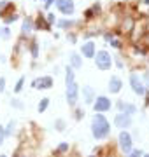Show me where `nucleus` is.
Returning a JSON list of instances; mask_svg holds the SVG:
<instances>
[{"label": "nucleus", "instance_id": "obj_1", "mask_svg": "<svg viewBox=\"0 0 149 157\" xmlns=\"http://www.w3.org/2000/svg\"><path fill=\"white\" fill-rule=\"evenodd\" d=\"M109 122L104 115H95L93 117V122H91V131H93V136L97 138V140H102V138H105L109 135Z\"/></svg>", "mask_w": 149, "mask_h": 157}, {"label": "nucleus", "instance_id": "obj_2", "mask_svg": "<svg viewBox=\"0 0 149 157\" xmlns=\"http://www.w3.org/2000/svg\"><path fill=\"white\" fill-rule=\"evenodd\" d=\"M95 63L100 70H109L111 65H112V59H111V54L105 52V51H100L97 52V58H95Z\"/></svg>", "mask_w": 149, "mask_h": 157}, {"label": "nucleus", "instance_id": "obj_3", "mask_svg": "<svg viewBox=\"0 0 149 157\" xmlns=\"http://www.w3.org/2000/svg\"><path fill=\"white\" fill-rule=\"evenodd\" d=\"M77 94H79V87H77L76 82L67 84V103H69V105H76V101H77Z\"/></svg>", "mask_w": 149, "mask_h": 157}, {"label": "nucleus", "instance_id": "obj_4", "mask_svg": "<svg viewBox=\"0 0 149 157\" xmlns=\"http://www.w3.org/2000/svg\"><path fill=\"white\" fill-rule=\"evenodd\" d=\"M119 145H121V150H123L125 154L132 152V138H130V135H128L126 131H121V135H119Z\"/></svg>", "mask_w": 149, "mask_h": 157}, {"label": "nucleus", "instance_id": "obj_5", "mask_svg": "<svg viewBox=\"0 0 149 157\" xmlns=\"http://www.w3.org/2000/svg\"><path fill=\"white\" fill-rule=\"evenodd\" d=\"M130 84H132V89H133L139 96H142V94L146 93V87H144V84L140 82L139 75H135V73L133 75H130Z\"/></svg>", "mask_w": 149, "mask_h": 157}, {"label": "nucleus", "instance_id": "obj_6", "mask_svg": "<svg viewBox=\"0 0 149 157\" xmlns=\"http://www.w3.org/2000/svg\"><path fill=\"white\" fill-rule=\"evenodd\" d=\"M56 5L63 14H72L74 12V0H56Z\"/></svg>", "mask_w": 149, "mask_h": 157}, {"label": "nucleus", "instance_id": "obj_7", "mask_svg": "<svg viewBox=\"0 0 149 157\" xmlns=\"http://www.w3.org/2000/svg\"><path fill=\"white\" fill-rule=\"evenodd\" d=\"M114 124L118 126V128H128L130 124H132V117H130V114H119L116 115V119H114Z\"/></svg>", "mask_w": 149, "mask_h": 157}, {"label": "nucleus", "instance_id": "obj_8", "mask_svg": "<svg viewBox=\"0 0 149 157\" xmlns=\"http://www.w3.org/2000/svg\"><path fill=\"white\" fill-rule=\"evenodd\" d=\"M95 110L97 112H105V110H109L111 108V101L107 100L105 96H100V98H97V101H95Z\"/></svg>", "mask_w": 149, "mask_h": 157}, {"label": "nucleus", "instance_id": "obj_9", "mask_svg": "<svg viewBox=\"0 0 149 157\" xmlns=\"http://www.w3.org/2000/svg\"><path fill=\"white\" fill-rule=\"evenodd\" d=\"M34 86L39 87V89H49L53 86V78L51 77H42V78H37L34 82Z\"/></svg>", "mask_w": 149, "mask_h": 157}, {"label": "nucleus", "instance_id": "obj_10", "mask_svg": "<svg viewBox=\"0 0 149 157\" xmlns=\"http://www.w3.org/2000/svg\"><path fill=\"white\" fill-rule=\"evenodd\" d=\"M119 89H121V80L118 77H112L109 80V91L111 93H119Z\"/></svg>", "mask_w": 149, "mask_h": 157}, {"label": "nucleus", "instance_id": "obj_11", "mask_svg": "<svg viewBox=\"0 0 149 157\" xmlns=\"http://www.w3.org/2000/svg\"><path fill=\"white\" fill-rule=\"evenodd\" d=\"M83 54H84L86 58H93V56H95V44H93V42H86L84 45H83Z\"/></svg>", "mask_w": 149, "mask_h": 157}, {"label": "nucleus", "instance_id": "obj_12", "mask_svg": "<svg viewBox=\"0 0 149 157\" xmlns=\"http://www.w3.org/2000/svg\"><path fill=\"white\" fill-rule=\"evenodd\" d=\"M70 66L72 68H81V66H83L81 58H79V54H76V52H72L70 54Z\"/></svg>", "mask_w": 149, "mask_h": 157}, {"label": "nucleus", "instance_id": "obj_13", "mask_svg": "<svg viewBox=\"0 0 149 157\" xmlns=\"http://www.w3.org/2000/svg\"><path fill=\"white\" fill-rule=\"evenodd\" d=\"M118 107H119V110H121V112H125V114H133V112H135V107L128 105V103H125V101H119V103H118Z\"/></svg>", "mask_w": 149, "mask_h": 157}, {"label": "nucleus", "instance_id": "obj_14", "mask_svg": "<svg viewBox=\"0 0 149 157\" xmlns=\"http://www.w3.org/2000/svg\"><path fill=\"white\" fill-rule=\"evenodd\" d=\"M83 93H84V100L86 103H93V89L90 86H86L84 89H83Z\"/></svg>", "mask_w": 149, "mask_h": 157}, {"label": "nucleus", "instance_id": "obj_15", "mask_svg": "<svg viewBox=\"0 0 149 157\" xmlns=\"http://www.w3.org/2000/svg\"><path fill=\"white\" fill-rule=\"evenodd\" d=\"M32 28H34V25H32V19H25V23H23V35H28L30 32H32Z\"/></svg>", "mask_w": 149, "mask_h": 157}, {"label": "nucleus", "instance_id": "obj_16", "mask_svg": "<svg viewBox=\"0 0 149 157\" xmlns=\"http://www.w3.org/2000/svg\"><path fill=\"white\" fill-rule=\"evenodd\" d=\"M70 82H74V72H72V68H67V75H65V84H70Z\"/></svg>", "mask_w": 149, "mask_h": 157}, {"label": "nucleus", "instance_id": "obj_17", "mask_svg": "<svg viewBox=\"0 0 149 157\" xmlns=\"http://www.w3.org/2000/svg\"><path fill=\"white\" fill-rule=\"evenodd\" d=\"M48 103H49V100H48V98H44V100L39 103V112H44V110L48 108Z\"/></svg>", "mask_w": 149, "mask_h": 157}, {"label": "nucleus", "instance_id": "obj_18", "mask_svg": "<svg viewBox=\"0 0 149 157\" xmlns=\"http://www.w3.org/2000/svg\"><path fill=\"white\" fill-rule=\"evenodd\" d=\"M23 82H25V78H20V80H18V84H16V93H20V91H21L23 89Z\"/></svg>", "mask_w": 149, "mask_h": 157}, {"label": "nucleus", "instance_id": "obj_19", "mask_svg": "<svg viewBox=\"0 0 149 157\" xmlns=\"http://www.w3.org/2000/svg\"><path fill=\"white\" fill-rule=\"evenodd\" d=\"M0 37H2V38H9V30L7 28H0Z\"/></svg>", "mask_w": 149, "mask_h": 157}, {"label": "nucleus", "instance_id": "obj_20", "mask_svg": "<svg viewBox=\"0 0 149 157\" xmlns=\"http://www.w3.org/2000/svg\"><path fill=\"white\" fill-rule=\"evenodd\" d=\"M128 157H142L140 150H133V152H128Z\"/></svg>", "mask_w": 149, "mask_h": 157}, {"label": "nucleus", "instance_id": "obj_21", "mask_svg": "<svg viewBox=\"0 0 149 157\" xmlns=\"http://www.w3.org/2000/svg\"><path fill=\"white\" fill-rule=\"evenodd\" d=\"M12 128H14V122H9L7 131H4V135H11V133H12Z\"/></svg>", "mask_w": 149, "mask_h": 157}, {"label": "nucleus", "instance_id": "obj_22", "mask_svg": "<svg viewBox=\"0 0 149 157\" xmlns=\"http://www.w3.org/2000/svg\"><path fill=\"white\" fill-rule=\"evenodd\" d=\"M16 21V14H12V16H7V18H5V23H14Z\"/></svg>", "mask_w": 149, "mask_h": 157}, {"label": "nucleus", "instance_id": "obj_23", "mask_svg": "<svg viewBox=\"0 0 149 157\" xmlns=\"http://www.w3.org/2000/svg\"><path fill=\"white\" fill-rule=\"evenodd\" d=\"M4 89H5V80H4V78L0 77V93H2Z\"/></svg>", "mask_w": 149, "mask_h": 157}, {"label": "nucleus", "instance_id": "obj_24", "mask_svg": "<svg viewBox=\"0 0 149 157\" xmlns=\"http://www.w3.org/2000/svg\"><path fill=\"white\" fill-rule=\"evenodd\" d=\"M111 42H112V45L116 47V49H119V47H121V42H119V40H112V38H111Z\"/></svg>", "mask_w": 149, "mask_h": 157}, {"label": "nucleus", "instance_id": "obj_25", "mask_svg": "<svg viewBox=\"0 0 149 157\" xmlns=\"http://www.w3.org/2000/svg\"><path fill=\"white\" fill-rule=\"evenodd\" d=\"M4 128H0V145H2V142H4Z\"/></svg>", "mask_w": 149, "mask_h": 157}, {"label": "nucleus", "instance_id": "obj_26", "mask_svg": "<svg viewBox=\"0 0 149 157\" xmlns=\"http://www.w3.org/2000/svg\"><path fill=\"white\" fill-rule=\"evenodd\" d=\"M55 19H56V18H55L53 14H49V18H48V21H49V23H55Z\"/></svg>", "mask_w": 149, "mask_h": 157}, {"label": "nucleus", "instance_id": "obj_27", "mask_svg": "<svg viewBox=\"0 0 149 157\" xmlns=\"http://www.w3.org/2000/svg\"><path fill=\"white\" fill-rule=\"evenodd\" d=\"M12 105H14V107H16V108H21V105H20V101H16V100H14V101H12Z\"/></svg>", "mask_w": 149, "mask_h": 157}, {"label": "nucleus", "instance_id": "obj_28", "mask_svg": "<svg viewBox=\"0 0 149 157\" xmlns=\"http://www.w3.org/2000/svg\"><path fill=\"white\" fill-rule=\"evenodd\" d=\"M60 150H62V152H65V150H67V143H62V147H60Z\"/></svg>", "mask_w": 149, "mask_h": 157}, {"label": "nucleus", "instance_id": "obj_29", "mask_svg": "<svg viewBox=\"0 0 149 157\" xmlns=\"http://www.w3.org/2000/svg\"><path fill=\"white\" fill-rule=\"evenodd\" d=\"M55 0H46V7H51V4H53Z\"/></svg>", "mask_w": 149, "mask_h": 157}, {"label": "nucleus", "instance_id": "obj_30", "mask_svg": "<svg viewBox=\"0 0 149 157\" xmlns=\"http://www.w3.org/2000/svg\"><path fill=\"white\" fill-rule=\"evenodd\" d=\"M56 126H58L60 129H63V122H62V121H58V122H56Z\"/></svg>", "mask_w": 149, "mask_h": 157}, {"label": "nucleus", "instance_id": "obj_31", "mask_svg": "<svg viewBox=\"0 0 149 157\" xmlns=\"http://www.w3.org/2000/svg\"><path fill=\"white\" fill-rule=\"evenodd\" d=\"M146 78H147V84H149V73H147V75H146Z\"/></svg>", "mask_w": 149, "mask_h": 157}, {"label": "nucleus", "instance_id": "obj_32", "mask_svg": "<svg viewBox=\"0 0 149 157\" xmlns=\"http://www.w3.org/2000/svg\"><path fill=\"white\" fill-rule=\"evenodd\" d=\"M0 157H5V155H0Z\"/></svg>", "mask_w": 149, "mask_h": 157}, {"label": "nucleus", "instance_id": "obj_33", "mask_svg": "<svg viewBox=\"0 0 149 157\" xmlns=\"http://www.w3.org/2000/svg\"><path fill=\"white\" fill-rule=\"evenodd\" d=\"M144 157H149V155H144Z\"/></svg>", "mask_w": 149, "mask_h": 157}]
</instances>
